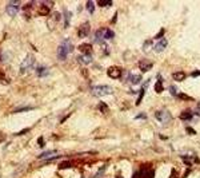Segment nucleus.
I'll return each mask as SVG.
<instances>
[{"label":"nucleus","instance_id":"obj_1","mask_svg":"<svg viewBox=\"0 0 200 178\" xmlns=\"http://www.w3.org/2000/svg\"><path fill=\"white\" fill-rule=\"evenodd\" d=\"M72 51H73L72 42H71V39L65 38L64 40H61V43L59 44V47H58V51H56V54H58V59L59 60H65L67 56L70 55Z\"/></svg>","mask_w":200,"mask_h":178},{"label":"nucleus","instance_id":"obj_2","mask_svg":"<svg viewBox=\"0 0 200 178\" xmlns=\"http://www.w3.org/2000/svg\"><path fill=\"white\" fill-rule=\"evenodd\" d=\"M91 93H92L93 96H105V95H110V94L113 93L112 87L107 85H99V86H93L91 88Z\"/></svg>","mask_w":200,"mask_h":178},{"label":"nucleus","instance_id":"obj_3","mask_svg":"<svg viewBox=\"0 0 200 178\" xmlns=\"http://www.w3.org/2000/svg\"><path fill=\"white\" fill-rule=\"evenodd\" d=\"M33 64H35V58H33V55L28 54V55L24 58V60L21 62V64H20V72L21 74L28 72L31 68H33Z\"/></svg>","mask_w":200,"mask_h":178},{"label":"nucleus","instance_id":"obj_4","mask_svg":"<svg viewBox=\"0 0 200 178\" xmlns=\"http://www.w3.org/2000/svg\"><path fill=\"white\" fill-rule=\"evenodd\" d=\"M155 118H156L160 123L165 125V123H168L172 121V114L168 110H159L155 113Z\"/></svg>","mask_w":200,"mask_h":178},{"label":"nucleus","instance_id":"obj_5","mask_svg":"<svg viewBox=\"0 0 200 178\" xmlns=\"http://www.w3.org/2000/svg\"><path fill=\"white\" fill-rule=\"evenodd\" d=\"M20 1L19 0H12V1H9L8 4H7L6 7V12L9 15V16H15V15L19 12V7H20Z\"/></svg>","mask_w":200,"mask_h":178},{"label":"nucleus","instance_id":"obj_6","mask_svg":"<svg viewBox=\"0 0 200 178\" xmlns=\"http://www.w3.org/2000/svg\"><path fill=\"white\" fill-rule=\"evenodd\" d=\"M90 32H91L90 23H88V22H85V23H83L80 27H79V29H78V35L80 36V38H85V36L90 35Z\"/></svg>","mask_w":200,"mask_h":178},{"label":"nucleus","instance_id":"obj_7","mask_svg":"<svg viewBox=\"0 0 200 178\" xmlns=\"http://www.w3.org/2000/svg\"><path fill=\"white\" fill-rule=\"evenodd\" d=\"M107 75L112 79H119L120 75H122V70L117 66H112V67H110L107 70Z\"/></svg>","mask_w":200,"mask_h":178},{"label":"nucleus","instance_id":"obj_8","mask_svg":"<svg viewBox=\"0 0 200 178\" xmlns=\"http://www.w3.org/2000/svg\"><path fill=\"white\" fill-rule=\"evenodd\" d=\"M168 46V40L164 38H162L160 40H157V43L154 44V50L156 51V52H162V51H164V48Z\"/></svg>","mask_w":200,"mask_h":178},{"label":"nucleus","instance_id":"obj_9","mask_svg":"<svg viewBox=\"0 0 200 178\" xmlns=\"http://www.w3.org/2000/svg\"><path fill=\"white\" fill-rule=\"evenodd\" d=\"M92 50H93V47L91 43H83L79 46V51L81 52V55H91Z\"/></svg>","mask_w":200,"mask_h":178},{"label":"nucleus","instance_id":"obj_10","mask_svg":"<svg viewBox=\"0 0 200 178\" xmlns=\"http://www.w3.org/2000/svg\"><path fill=\"white\" fill-rule=\"evenodd\" d=\"M152 62L151 60H147V59H143V60H140L139 63V68L142 72H147V71H149L152 68Z\"/></svg>","mask_w":200,"mask_h":178},{"label":"nucleus","instance_id":"obj_11","mask_svg":"<svg viewBox=\"0 0 200 178\" xmlns=\"http://www.w3.org/2000/svg\"><path fill=\"white\" fill-rule=\"evenodd\" d=\"M127 80H130L132 85H137V83L142 82V75L140 74H133V72H128Z\"/></svg>","mask_w":200,"mask_h":178},{"label":"nucleus","instance_id":"obj_12","mask_svg":"<svg viewBox=\"0 0 200 178\" xmlns=\"http://www.w3.org/2000/svg\"><path fill=\"white\" fill-rule=\"evenodd\" d=\"M41 7L39 8V14L40 15H48L49 11H51V7H52V3H48V1H43L40 3Z\"/></svg>","mask_w":200,"mask_h":178},{"label":"nucleus","instance_id":"obj_13","mask_svg":"<svg viewBox=\"0 0 200 178\" xmlns=\"http://www.w3.org/2000/svg\"><path fill=\"white\" fill-rule=\"evenodd\" d=\"M92 56L91 55H79L78 56V62L80 64H83V66H88V64L92 63Z\"/></svg>","mask_w":200,"mask_h":178},{"label":"nucleus","instance_id":"obj_14","mask_svg":"<svg viewBox=\"0 0 200 178\" xmlns=\"http://www.w3.org/2000/svg\"><path fill=\"white\" fill-rule=\"evenodd\" d=\"M36 74H38L39 78H46V76L49 74V68L40 64V66H38V68H36Z\"/></svg>","mask_w":200,"mask_h":178},{"label":"nucleus","instance_id":"obj_15","mask_svg":"<svg viewBox=\"0 0 200 178\" xmlns=\"http://www.w3.org/2000/svg\"><path fill=\"white\" fill-rule=\"evenodd\" d=\"M186 74L183 72V71H176V72L172 74V78H174V80H176V82H183L184 79H186Z\"/></svg>","mask_w":200,"mask_h":178},{"label":"nucleus","instance_id":"obj_16","mask_svg":"<svg viewBox=\"0 0 200 178\" xmlns=\"http://www.w3.org/2000/svg\"><path fill=\"white\" fill-rule=\"evenodd\" d=\"M163 90H164V87H163V79L160 75H157V82H156V85H155V91L160 94V93H163Z\"/></svg>","mask_w":200,"mask_h":178},{"label":"nucleus","instance_id":"obj_17","mask_svg":"<svg viewBox=\"0 0 200 178\" xmlns=\"http://www.w3.org/2000/svg\"><path fill=\"white\" fill-rule=\"evenodd\" d=\"M192 117H194V114H192L189 110L183 111L181 114H180V119L181 121H189V119H192Z\"/></svg>","mask_w":200,"mask_h":178},{"label":"nucleus","instance_id":"obj_18","mask_svg":"<svg viewBox=\"0 0 200 178\" xmlns=\"http://www.w3.org/2000/svg\"><path fill=\"white\" fill-rule=\"evenodd\" d=\"M55 155H56V150H49V151L41 153V154L39 155V158H40V159H46V158H48V157H55Z\"/></svg>","mask_w":200,"mask_h":178},{"label":"nucleus","instance_id":"obj_19","mask_svg":"<svg viewBox=\"0 0 200 178\" xmlns=\"http://www.w3.org/2000/svg\"><path fill=\"white\" fill-rule=\"evenodd\" d=\"M64 27H68L70 26V19H71V12L70 11H64Z\"/></svg>","mask_w":200,"mask_h":178},{"label":"nucleus","instance_id":"obj_20","mask_svg":"<svg viewBox=\"0 0 200 178\" xmlns=\"http://www.w3.org/2000/svg\"><path fill=\"white\" fill-rule=\"evenodd\" d=\"M85 7H87V9H88V12L90 14H93L95 12V4H93V1H87V4H85Z\"/></svg>","mask_w":200,"mask_h":178},{"label":"nucleus","instance_id":"obj_21","mask_svg":"<svg viewBox=\"0 0 200 178\" xmlns=\"http://www.w3.org/2000/svg\"><path fill=\"white\" fill-rule=\"evenodd\" d=\"M104 172H105V166H102V167H100V169L98 170V173H96V174L93 175L92 178H100L103 174H104Z\"/></svg>","mask_w":200,"mask_h":178},{"label":"nucleus","instance_id":"obj_22","mask_svg":"<svg viewBox=\"0 0 200 178\" xmlns=\"http://www.w3.org/2000/svg\"><path fill=\"white\" fill-rule=\"evenodd\" d=\"M99 107H100V111H102V113H105V114L110 111V110H108V106L105 105V103H103V102L99 103Z\"/></svg>","mask_w":200,"mask_h":178},{"label":"nucleus","instance_id":"obj_23","mask_svg":"<svg viewBox=\"0 0 200 178\" xmlns=\"http://www.w3.org/2000/svg\"><path fill=\"white\" fill-rule=\"evenodd\" d=\"M144 90H145L144 87H143L142 90H140V93H139V98H137V100H136V105H140V102H142L143 96H144Z\"/></svg>","mask_w":200,"mask_h":178},{"label":"nucleus","instance_id":"obj_24","mask_svg":"<svg viewBox=\"0 0 200 178\" xmlns=\"http://www.w3.org/2000/svg\"><path fill=\"white\" fill-rule=\"evenodd\" d=\"M177 98H180V99H184V100H192V98H189V96H187L186 94H181V93L177 94Z\"/></svg>","mask_w":200,"mask_h":178},{"label":"nucleus","instance_id":"obj_25","mask_svg":"<svg viewBox=\"0 0 200 178\" xmlns=\"http://www.w3.org/2000/svg\"><path fill=\"white\" fill-rule=\"evenodd\" d=\"M152 46V42L151 40H147L144 43V46H143V51H147V50H149V47Z\"/></svg>","mask_w":200,"mask_h":178},{"label":"nucleus","instance_id":"obj_26","mask_svg":"<svg viewBox=\"0 0 200 178\" xmlns=\"http://www.w3.org/2000/svg\"><path fill=\"white\" fill-rule=\"evenodd\" d=\"M72 166V164H71V162H63V164H60V169H67V167H71Z\"/></svg>","mask_w":200,"mask_h":178},{"label":"nucleus","instance_id":"obj_27","mask_svg":"<svg viewBox=\"0 0 200 178\" xmlns=\"http://www.w3.org/2000/svg\"><path fill=\"white\" fill-rule=\"evenodd\" d=\"M169 93L172 94L174 96H177V93H176V87L175 86H169Z\"/></svg>","mask_w":200,"mask_h":178},{"label":"nucleus","instance_id":"obj_28","mask_svg":"<svg viewBox=\"0 0 200 178\" xmlns=\"http://www.w3.org/2000/svg\"><path fill=\"white\" fill-rule=\"evenodd\" d=\"M164 28H162V29H160V32H159V34H157V35L156 36H155V39H157V40H160V39H162V36L163 35H164Z\"/></svg>","mask_w":200,"mask_h":178},{"label":"nucleus","instance_id":"obj_29","mask_svg":"<svg viewBox=\"0 0 200 178\" xmlns=\"http://www.w3.org/2000/svg\"><path fill=\"white\" fill-rule=\"evenodd\" d=\"M111 1H99V6L100 7H108V6H111Z\"/></svg>","mask_w":200,"mask_h":178},{"label":"nucleus","instance_id":"obj_30","mask_svg":"<svg viewBox=\"0 0 200 178\" xmlns=\"http://www.w3.org/2000/svg\"><path fill=\"white\" fill-rule=\"evenodd\" d=\"M136 119H145V118H147V115L144 114V113H142V114H139V115H136Z\"/></svg>","mask_w":200,"mask_h":178},{"label":"nucleus","instance_id":"obj_31","mask_svg":"<svg viewBox=\"0 0 200 178\" xmlns=\"http://www.w3.org/2000/svg\"><path fill=\"white\" fill-rule=\"evenodd\" d=\"M9 58H11V56L8 55V52H4V54H3V62H7V60H9Z\"/></svg>","mask_w":200,"mask_h":178},{"label":"nucleus","instance_id":"obj_32","mask_svg":"<svg viewBox=\"0 0 200 178\" xmlns=\"http://www.w3.org/2000/svg\"><path fill=\"white\" fill-rule=\"evenodd\" d=\"M199 75H200V71H194V72L191 74V76H194V78L195 76H199Z\"/></svg>","mask_w":200,"mask_h":178},{"label":"nucleus","instance_id":"obj_33","mask_svg":"<svg viewBox=\"0 0 200 178\" xmlns=\"http://www.w3.org/2000/svg\"><path fill=\"white\" fill-rule=\"evenodd\" d=\"M140 177H142V175H140V173H139V172H136L135 174H133V177H132V178H140Z\"/></svg>","mask_w":200,"mask_h":178},{"label":"nucleus","instance_id":"obj_34","mask_svg":"<svg viewBox=\"0 0 200 178\" xmlns=\"http://www.w3.org/2000/svg\"><path fill=\"white\" fill-rule=\"evenodd\" d=\"M195 113H196V114H197V115H199V117H200V105H199V106H197V107H196V111H195Z\"/></svg>","mask_w":200,"mask_h":178},{"label":"nucleus","instance_id":"obj_35","mask_svg":"<svg viewBox=\"0 0 200 178\" xmlns=\"http://www.w3.org/2000/svg\"><path fill=\"white\" fill-rule=\"evenodd\" d=\"M187 133H191V134H195L194 130H191V127H187Z\"/></svg>","mask_w":200,"mask_h":178},{"label":"nucleus","instance_id":"obj_36","mask_svg":"<svg viewBox=\"0 0 200 178\" xmlns=\"http://www.w3.org/2000/svg\"><path fill=\"white\" fill-rule=\"evenodd\" d=\"M39 145H41V146H43V145H44V142H43V138H39Z\"/></svg>","mask_w":200,"mask_h":178},{"label":"nucleus","instance_id":"obj_37","mask_svg":"<svg viewBox=\"0 0 200 178\" xmlns=\"http://www.w3.org/2000/svg\"><path fill=\"white\" fill-rule=\"evenodd\" d=\"M117 178H122V177H117Z\"/></svg>","mask_w":200,"mask_h":178}]
</instances>
